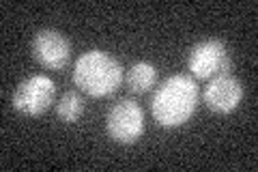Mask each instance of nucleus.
I'll return each instance as SVG.
<instances>
[{
  "label": "nucleus",
  "instance_id": "nucleus-6",
  "mask_svg": "<svg viewBox=\"0 0 258 172\" xmlns=\"http://www.w3.org/2000/svg\"><path fill=\"white\" fill-rule=\"evenodd\" d=\"M32 54L47 69H62L71 59V43L60 30L43 28L32 39Z\"/></svg>",
  "mask_w": 258,
  "mask_h": 172
},
{
  "label": "nucleus",
  "instance_id": "nucleus-7",
  "mask_svg": "<svg viewBox=\"0 0 258 172\" xmlns=\"http://www.w3.org/2000/svg\"><path fill=\"white\" fill-rule=\"evenodd\" d=\"M203 99L211 112L230 114L239 108L241 99H243V86H241V82L232 73H224V76L209 80V84L203 93Z\"/></svg>",
  "mask_w": 258,
  "mask_h": 172
},
{
  "label": "nucleus",
  "instance_id": "nucleus-1",
  "mask_svg": "<svg viewBox=\"0 0 258 172\" xmlns=\"http://www.w3.org/2000/svg\"><path fill=\"white\" fill-rule=\"evenodd\" d=\"M198 108V84L183 73H174L164 80L151 99V114L161 127L185 125Z\"/></svg>",
  "mask_w": 258,
  "mask_h": 172
},
{
  "label": "nucleus",
  "instance_id": "nucleus-5",
  "mask_svg": "<svg viewBox=\"0 0 258 172\" xmlns=\"http://www.w3.org/2000/svg\"><path fill=\"white\" fill-rule=\"evenodd\" d=\"M108 136L118 144H134L144 134V110L132 99H120L108 110Z\"/></svg>",
  "mask_w": 258,
  "mask_h": 172
},
{
  "label": "nucleus",
  "instance_id": "nucleus-4",
  "mask_svg": "<svg viewBox=\"0 0 258 172\" xmlns=\"http://www.w3.org/2000/svg\"><path fill=\"white\" fill-rule=\"evenodd\" d=\"M56 99V86L54 82L43 76V73H35L26 80L20 82V86L13 93V108L26 114V117H41L43 112L52 108Z\"/></svg>",
  "mask_w": 258,
  "mask_h": 172
},
{
  "label": "nucleus",
  "instance_id": "nucleus-8",
  "mask_svg": "<svg viewBox=\"0 0 258 172\" xmlns=\"http://www.w3.org/2000/svg\"><path fill=\"white\" fill-rule=\"evenodd\" d=\"M125 82H127L129 91L136 93V95L149 93L151 88L155 86V82H157V69H155V65H151L147 61L134 63L132 67H129V71H127Z\"/></svg>",
  "mask_w": 258,
  "mask_h": 172
},
{
  "label": "nucleus",
  "instance_id": "nucleus-2",
  "mask_svg": "<svg viewBox=\"0 0 258 172\" xmlns=\"http://www.w3.org/2000/svg\"><path fill=\"white\" fill-rule=\"evenodd\" d=\"M74 82L91 97H110L123 82V67L108 52L88 50L74 65Z\"/></svg>",
  "mask_w": 258,
  "mask_h": 172
},
{
  "label": "nucleus",
  "instance_id": "nucleus-9",
  "mask_svg": "<svg viewBox=\"0 0 258 172\" xmlns=\"http://www.w3.org/2000/svg\"><path fill=\"white\" fill-rule=\"evenodd\" d=\"M56 114L62 123H78L84 114V99L76 91H67L56 103Z\"/></svg>",
  "mask_w": 258,
  "mask_h": 172
},
{
  "label": "nucleus",
  "instance_id": "nucleus-3",
  "mask_svg": "<svg viewBox=\"0 0 258 172\" xmlns=\"http://www.w3.org/2000/svg\"><path fill=\"white\" fill-rule=\"evenodd\" d=\"M187 67L196 78L211 80L224 73H230L232 69V56L220 39H205L191 47L187 56Z\"/></svg>",
  "mask_w": 258,
  "mask_h": 172
}]
</instances>
